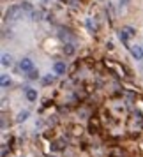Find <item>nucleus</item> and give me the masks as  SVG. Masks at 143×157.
<instances>
[{
	"label": "nucleus",
	"mask_w": 143,
	"mask_h": 157,
	"mask_svg": "<svg viewBox=\"0 0 143 157\" xmlns=\"http://www.w3.org/2000/svg\"><path fill=\"white\" fill-rule=\"evenodd\" d=\"M53 79H55V78H53L51 74H48V76H44V78H43V83L48 86V85H51V83H53Z\"/></svg>",
	"instance_id": "4468645a"
},
{
	"label": "nucleus",
	"mask_w": 143,
	"mask_h": 157,
	"mask_svg": "<svg viewBox=\"0 0 143 157\" xmlns=\"http://www.w3.org/2000/svg\"><path fill=\"white\" fill-rule=\"evenodd\" d=\"M129 37H131V36H129L127 32H126V29L118 30V39H120V41H122L124 44H127V39H129Z\"/></svg>",
	"instance_id": "1a4fd4ad"
},
{
	"label": "nucleus",
	"mask_w": 143,
	"mask_h": 157,
	"mask_svg": "<svg viewBox=\"0 0 143 157\" xmlns=\"http://www.w3.org/2000/svg\"><path fill=\"white\" fill-rule=\"evenodd\" d=\"M21 11H23L21 6H11V7L7 9V13H6V18H7V20H18Z\"/></svg>",
	"instance_id": "f257e3e1"
},
{
	"label": "nucleus",
	"mask_w": 143,
	"mask_h": 157,
	"mask_svg": "<svg viewBox=\"0 0 143 157\" xmlns=\"http://www.w3.org/2000/svg\"><path fill=\"white\" fill-rule=\"evenodd\" d=\"M6 155H7V147L4 145V147H2V157H6Z\"/></svg>",
	"instance_id": "aec40b11"
},
{
	"label": "nucleus",
	"mask_w": 143,
	"mask_h": 157,
	"mask_svg": "<svg viewBox=\"0 0 143 157\" xmlns=\"http://www.w3.org/2000/svg\"><path fill=\"white\" fill-rule=\"evenodd\" d=\"M64 147V143H51V150H60Z\"/></svg>",
	"instance_id": "a211bd4d"
},
{
	"label": "nucleus",
	"mask_w": 143,
	"mask_h": 157,
	"mask_svg": "<svg viewBox=\"0 0 143 157\" xmlns=\"http://www.w3.org/2000/svg\"><path fill=\"white\" fill-rule=\"evenodd\" d=\"M81 132H83V129H81V125H71V134L72 136H81Z\"/></svg>",
	"instance_id": "9d476101"
},
{
	"label": "nucleus",
	"mask_w": 143,
	"mask_h": 157,
	"mask_svg": "<svg viewBox=\"0 0 143 157\" xmlns=\"http://www.w3.org/2000/svg\"><path fill=\"white\" fill-rule=\"evenodd\" d=\"M29 117H30L29 109H21V111L18 113V117H16V122H18V124H21V122H25Z\"/></svg>",
	"instance_id": "0eeeda50"
},
{
	"label": "nucleus",
	"mask_w": 143,
	"mask_h": 157,
	"mask_svg": "<svg viewBox=\"0 0 143 157\" xmlns=\"http://www.w3.org/2000/svg\"><path fill=\"white\" fill-rule=\"evenodd\" d=\"M20 69L23 72H30L34 69V64H32V60L30 58H21V62H20Z\"/></svg>",
	"instance_id": "f03ea898"
},
{
	"label": "nucleus",
	"mask_w": 143,
	"mask_h": 157,
	"mask_svg": "<svg viewBox=\"0 0 143 157\" xmlns=\"http://www.w3.org/2000/svg\"><path fill=\"white\" fill-rule=\"evenodd\" d=\"M53 71H55V74H65V71H67V67H65L64 62H57V64L53 65Z\"/></svg>",
	"instance_id": "20e7f679"
},
{
	"label": "nucleus",
	"mask_w": 143,
	"mask_h": 157,
	"mask_svg": "<svg viewBox=\"0 0 143 157\" xmlns=\"http://www.w3.org/2000/svg\"><path fill=\"white\" fill-rule=\"evenodd\" d=\"M124 29H126V32H127L129 36H134L136 32H134V29H133V27H124Z\"/></svg>",
	"instance_id": "6ab92c4d"
},
{
	"label": "nucleus",
	"mask_w": 143,
	"mask_h": 157,
	"mask_svg": "<svg viewBox=\"0 0 143 157\" xmlns=\"http://www.w3.org/2000/svg\"><path fill=\"white\" fill-rule=\"evenodd\" d=\"M21 9L25 11V13H29V14H32V13H34V6H32L30 2H23V4H21Z\"/></svg>",
	"instance_id": "9b49d317"
},
{
	"label": "nucleus",
	"mask_w": 143,
	"mask_h": 157,
	"mask_svg": "<svg viewBox=\"0 0 143 157\" xmlns=\"http://www.w3.org/2000/svg\"><path fill=\"white\" fill-rule=\"evenodd\" d=\"M11 64H13V57L9 53H2V65L4 67H9Z\"/></svg>",
	"instance_id": "6e6552de"
},
{
	"label": "nucleus",
	"mask_w": 143,
	"mask_h": 157,
	"mask_svg": "<svg viewBox=\"0 0 143 157\" xmlns=\"http://www.w3.org/2000/svg\"><path fill=\"white\" fill-rule=\"evenodd\" d=\"M87 27H88V30H90V32H95V30H97V25H95V23H92V20H87Z\"/></svg>",
	"instance_id": "2eb2a0df"
},
{
	"label": "nucleus",
	"mask_w": 143,
	"mask_h": 157,
	"mask_svg": "<svg viewBox=\"0 0 143 157\" xmlns=\"http://www.w3.org/2000/svg\"><path fill=\"white\" fill-rule=\"evenodd\" d=\"M131 55H133L136 60H141L143 58V48L141 46H133V48H131Z\"/></svg>",
	"instance_id": "7ed1b4c3"
},
{
	"label": "nucleus",
	"mask_w": 143,
	"mask_h": 157,
	"mask_svg": "<svg viewBox=\"0 0 143 157\" xmlns=\"http://www.w3.org/2000/svg\"><path fill=\"white\" fill-rule=\"evenodd\" d=\"M111 155H113V157H122V150H118V148H111Z\"/></svg>",
	"instance_id": "f3484780"
},
{
	"label": "nucleus",
	"mask_w": 143,
	"mask_h": 157,
	"mask_svg": "<svg viewBox=\"0 0 143 157\" xmlns=\"http://www.w3.org/2000/svg\"><path fill=\"white\" fill-rule=\"evenodd\" d=\"M25 97H27V101H36L37 90H34V88H25Z\"/></svg>",
	"instance_id": "423d86ee"
},
{
	"label": "nucleus",
	"mask_w": 143,
	"mask_h": 157,
	"mask_svg": "<svg viewBox=\"0 0 143 157\" xmlns=\"http://www.w3.org/2000/svg\"><path fill=\"white\" fill-rule=\"evenodd\" d=\"M0 85H2V88H7V86L11 85V78H9V76H6V74H4V76L0 78Z\"/></svg>",
	"instance_id": "f8f14e48"
},
{
	"label": "nucleus",
	"mask_w": 143,
	"mask_h": 157,
	"mask_svg": "<svg viewBox=\"0 0 143 157\" xmlns=\"http://www.w3.org/2000/svg\"><path fill=\"white\" fill-rule=\"evenodd\" d=\"M74 51H76L74 44H71V43H65L64 44V55H65V57H72V55H74Z\"/></svg>",
	"instance_id": "39448f33"
},
{
	"label": "nucleus",
	"mask_w": 143,
	"mask_h": 157,
	"mask_svg": "<svg viewBox=\"0 0 143 157\" xmlns=\"http://www.w3.org/2000/svg\"><path fill=\"white\" fill-rule=\"evenodd\" d=\"M60 4H69V0H60Z\"/></svg>",
	"instance_id": "412c9836"
},
{
	"label": "nucleus",
	"mask_w": 143,
	"mask_h": 157,
	"mask_svg": "<svg viewBox=\"0 0 143 157\" xmlns=\"http://www.w3.org/2000/svg\"><path fill=\"white\" fill-rule=\"evenodd\" d=\"M27 74H29V78H30V79H37V78H39V71H37L36 67H34V69H32L30 72H27Z\"/></svg>",
	"instance_id": "ddd939ff"
},
{
	"label": "nucleus",
	"mask_w": 143,
	"mask_h": 157,
	"mask_svg": "<svg viewBox=\"0 0 143 157\" xmlns=\"http://www.w3.org/2000/svg\"><path fill=\"white\" fill-rule=\"evenodd\" d=\"M30 16H32V20H34V21H39V20H41V13H39V11H34Z\"/></svg>",
	"instance_id": "dca6fc26"
},
{
	"label": "nucleus",
	"mask_w": 143,
	"mask_h": 157,
	"mask_svg": "<svg viewBox=\"0 0 143 157\" xmlns=\"http://www.w3.org/2000/svg\"><path fill=\"white\" fill-rule=\"evenodd\" d=\"M44 2H50V0H44Z\"/></svg>",
	"instance_id": "4be33fe9"
}]
</instances>
